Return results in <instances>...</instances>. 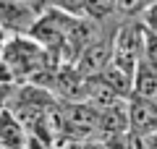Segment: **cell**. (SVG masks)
<instances>
[{
  "mask_svg": "<svg viewBox=\"0 0 157 149\" xmlns=\"http://www.w3.org/2000/svg\"><path fill=\"white\" fill-rule=\"evenodd\" d=\"M100 131L105 136H126L131 131V126H128V102L126 99H121L110 110L100 113Z\"/></svg>",
  "mask_w": 157,
  "mask_h": 149,
  "instance_id": "8992f818",
  "label": "cell"
},
{
  "mask_svg": "<svg viewBox=\"0 0 157 149\" xmlns=\"http://www.w3.org/2000/svg\"><path fill=\"white\" fill-rule=\"evenodd\" d=\"M115 3H118V11H123V13H134L144 6V0H115Z\"/></svg>",
  "mask_w": 157,
  "mask_h": 149,
  "instance_id": "7c38bea8",
  "label": "cell"
},
{
  "mask_svg": "<svg viewBox=\"0 0 157 149\" xmlns=\"http://www.w3.org/2000/svg\"><path fill=\"white\" fill-rule=\"evenodd\" d=\"M128 133L136 136H155L157 133V102L155 99H141V97H131L128 99Z\"/></svg>",
  "mask_w": 157,
  "mask_h": 149,
  "instance_id": "5b68a950",
  "label": "cell"
},
{
  "mask_svg": "<svg viewBox=\"0 0 157 149\" xmlns=\"http://www.w3.org/2000/svg\"><path fill=\"white\" fill-rule=\"evenodd\" d=\"M131 97H141V99L157 97V71H152L147 63H139V68L134 71V94Z\"/></svg>",
  "mask_w": 157,
  "mask_h": 149,
  "instance_id": "52a82bcc",
  "label": "cell"
},
{
  "mask_svg": "<svg viewBox=\"0 0 157 149\" xmlns=\"http://www.w3.org/2000/svg\"><path fill=\"white\" fill-rule=\"evenodd\" d=\"M118 11V3L115 0H86L84 13L92 18V21H100V18H107L110 13Z\"/></svg>",
  "mask_w": 157,
  "mask_h": 149,
  "instance_id": "ba28073f",
  "label": "cell"
},
{
  "mask_svg": "<svg viewBox=\"0 0 157 149\" xmlns=\"http://www.w3.org/2000/svg\"><path fill=\"white\" fill-rule=\"evenodd\" d=\"M113 63V39H94L89 47L78 55V63H76V71L81 76H102L105 68Z\"/></svg>",
  "mask_w": 157,
  "mask_h": 149,
  "instance_id": "277c9868",
  "label": "cell"
},
{
  "mask_svg": "<svg viewBox=\"0 0 157 149\" xmlns=\"http://www.w3.org/2000/svg\"><path fill=\"white\" fill-rule=\"evenodd\" d=\"M39 13L26 0H0V29L11 37H29Z\"/></svg>",
  "mask_w": 157,
  "mask_h": 149,
  "instance_id": "3957f363",
  "label": "cell"
},
{
  "mask_svg": "<svg viewBox=\"0 0 157 149\" xmlns=\"http://www.w3.org/2000/svg\"><path fill=\"white\" fill-rule=\"evenodd\" d=\"M155 102H157V97H155Z\"/></svg>",
  "mask_w": 157,
  "mask_h": 149,
  "instance_id": "4fadbf2b",
  "label": "cell"
},
{
  "mask_svg": "<svg viewBox=\"0 0 157 149\" xmlns=\"http://www.w3.org/2000/svg\"><path fill=\"white\" fill-rule=\"evenodd\" d=\"M141 26L147 29V32H155L157 34V0H152L149 6L144 8V13H141Z\"/></svg>",
  "mask_w": 157,
  "mask_h": 149,
  "instance_id": "8fae6325",
  "label": "cell"
},
{
  "mask_svg": "<svg viewBox=\"0 0 157 149\" xmlns=\"http://www.w3.org/2000/svg\"><path fill=\"white\" fill-rule=\"evenodd\" d=\"M141 63L157 71V34L144 29V52H141Z\"/></svg>",
  "mask_w": 157,
  "mask_h": 149,
  "instance_id": "9c48e42d",
  "label": "cell"
},
{
  "mask_svg": "<svg viewBox=\"0 0 157 149\" xmlns=\"http://www.w3.org/2000/svg\"><path fill=\"white\" fill-rule=\"evenodd\" d=\"M141 52H144V26L139 21L123 24L113 37V66L134 78V71L141 63Z\"/></svg>",
  "mask_w": 157,
  "mask_h": 149,
  "instance_id": "7a4b0ae2",
  "label": "cell"
},
{
  "mask_svg": "<svg viewBox=\"0 0 157 149\" xmlns=\"http://www.w3.org/2000/svg\"><path fill=\"white\" fill-rule=\"evenodd\" d=\"M0 60L11 71L13 78L32 76L37 68L45 66V50L39 47L32 37H8L3 50H0Z\"/></svg>",
  "mask_w": 157,
  "mask_h": 149,
  "instance_id": "6da1fadb",
  "label": "cell"
},
{
  "mask_svg": "<svg viewBox=\"0 0 157 149\" xmlns=\"http://www.w3.org/2000/svg\"><path fill=\"white\" fill-rule=\"evenodd\" d=\"M52 8L60 13H66V16L71 18H78L81 13H84V6H86V0H50Z\"/></svg>",
  "mask_w": 157,
  "mask_h": 149,
  "instance_id": "30bf717a",
  "label": "cell"
}]
</instances>
